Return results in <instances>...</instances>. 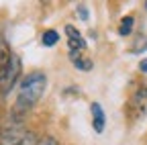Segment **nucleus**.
<instances>
[{"label": "nucleus", "instance_id": "ddd939ff", "mask_svg": "<svg viewBox=\"0 0 147 145\" xmlns=\"http://www.w3.org/2000/svg\"><path fill=\"white\" fill-rule=\"evenodd\" d=\"M139 69L143 71V74H147V59H141V63H139Z\"/></svg>", "mask_w": 147, "mask_h": 145}, {"label": "nucleus", "instance_id": "9b49d317", "mask_svg": "<svg viewBox=\"0 0 147 145\" xmlns=\"http://www.w3.org/2000/svg\"><path fill=\"white\" fill-rule=\"evenodd\" d=\"M37 145H59L57 141H55V137H43Z\"/></svg>", "mask_w": 147, "mask_h": 145}, {"label": "nucleus", "instance_id": "0eeeda50", "mask_svg": "<svg viewBox=\"0 0 147 145\" xmlns=\"http://www.w3.org/2000/svg\"><path fill=\"white\" fill-rule=\"evenodd\" d=\"M131 106L137 108L139 113H147V88H141L135 92L133 100H131Z\"/></svg>", "mask_w": 147, "mask_h": 145}, {"label": "nucleus", "instance_id": "39448f33", "mask_svg": "<svg viewBox=\"0 0 147 145\" xmlns=\"http://www.w3.org/2000/svg\"><path fill=\"white\" fill-rule=\"evenodd\" d=\"M12 55H14V53H10V47L0 39V78H2L4 71L8 69V65L12 61Z\"/></svg>", "mask_w": 147, "mask_h": 145}, {"label": "nucleus", "instance_id": "f8f14e48", "mask_svg": "<svg viewBox=\"0 0 147 145\" xmlns=\"http://www.w3.org/2000/svg\"><path fill=\"white\" fill-rule=\"evenodd\" d=\"M78 10H80V16L86 21V19H88V10H86V6H78Z\"/></svg>", "mask_w": 147, "mask_h": 145}, {"label": "nucleus", "instance_id": "6e6552de", "mask_svg": "<svg viewBox=\"0 0 147 145\" xmlns=\"http://www.w3.org/2000/svg\"><path fill=\"white\" fill-rule=\"evenodd\" d=\"M133 25H135V19H133V16H125V19L121 21V25H119V35H121V37H127V35H131Z\"/></svg>", "mask_w": 147, "mask_h": 145}, {"label": "nucleus", "instance_id": "2eb2a0df", "mask_svg": "<svg viewBox=\"0 0 147 145\" xmlns=\"http://www.w3.org/2000/svg\"><path fill=\"white\" fill-rule=\"evenodd\" d=\"M16 145H21V143H16Z\"/></svg>", "mask_w": 147, "mask_h": 145}, {"label": "nucleus", "instance_id": "7ed1b4c3", "mask_svg": "<svg viewBox=\"0 0 147 145\" xmlns=\"http://www.w3.org/2000/svg\"><path fill=\"white\" fill-rule=\"evenodd\" d=\"M65 35H67V45H69V51H84L86 49V41L82 39V35L78 29H74L71 25L65 27Z\"/></svg>", "mask_w": 147, "mask_h": 145}, {"label": "nucleus", "instance_id": "1a4fd4ad", "mask_svg": "<svg viewBox=\"0 0 147 145\" xmlns=\"http://www.w3.org/2000/svg\"><path fill=\"white\" fill-rule=\"evenodd\" d=\"M57 41H59V33H57V31H45V33L41 35V43H43L45 47H53Z\"/></svg>", "mask_w": 147, "mask_h": 145}, {"label": "nucleus", "instance_id": "4468645a", "mask_svg": "<svg viewBox=\"0 0 147 145\" xmlns=\"http://www.w3.org/2000/svg\"><path fill=\"white\" fill-rule=\"evenodd\" d=\"M145 10H147V2H145Z\"/></svg>", "mask_w": 147, "mask_h": 145}, {"label": "nucleus", "instance_id": "f257e3e1", "mask_svg": "<svg viewBox=\"0 0 147 145\" xmlns=\"http://www.w3.org/2000/svg\"><path fill=\"white\" fill-rule=\"evenodd\" d=\"M47 86V78L43 71H33L29 74L23 82L21 88H18V98H16V106L18 108H31L33 104L39 102V98L45 92Z\"/></svg>", "mask_w": 147, "mask_h": 145}, {"label": "nucleus", "instance_id": "423d86ee", "mask_svg": "<svg viewBox=\"0 0 147 145\" xmlns=\"http://www.w3.org/2000/svg\"><path fill=\"white\" fill-rule=\"evenodd\" d=\"M90 111H92V121H94V129H96V133H102L104 131V111H102V106L98 104V102H92V106H90Z\"/></svg>", "mask_w": 147, "mask_h": 145}, {"label": "nucleus", "instance_id": "20e7f679", "mask_svg": "<svg viewBox=\"0 0 147 145\" xmlns=\"http://www.w3.org/2000/svg\"><path fill=\"white\" fill-rule=\"evenodd\" d=\"M69 61L82 71H90L92 69V59L84 55V51H69Z\"/></svg>", "mask_w": 147, "mask_h": 145}, {"label": "nucleus", "instance_id": "9d476101", "mask_svg": "<svg viewBox=\"0 0 147 145\" xmlns=\"http://www.w3.org/2000/svg\"><path fill=\"white\" fill-rule=\"evenodd\" d=\"M147 49V37L145 35H139V37L135 39V45L131 47V53H141Z\"/></svg>", "mask_w": 147, "mask_h": 145}, {"label": "nucleus", "instance_id": "f03ea898", "mask_svg": "<svg viewBox=\"0 0 147 145\" xmlns=\"http://www.w3.org/2000/svg\"><path fill=\"white\" fill-rule=\"evenodd\" d=\"M18 76H21V59H18V55H12V61H10L8 69L4 71V76L0 78V92L8 94L10 90L14 88Z\"/></svg>", "mask_w": 147, "mask_h": 145}]
</instances>
